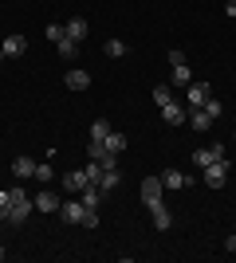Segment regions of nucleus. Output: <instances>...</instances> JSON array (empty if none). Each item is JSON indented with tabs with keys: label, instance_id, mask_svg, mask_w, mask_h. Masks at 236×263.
<instances>
[{
	"label": "nucleus",
	"instance_id": "f257e3e1",
	"mask_svg": "<svg viewBox=\"0 0 236 263\" xmlns=\"http://www.w3.org/2000/svg\"><path fill=\"white\" fill-rule=\"evenodd\" d=\"M32 209H35V200H28V197H24V189H12V204H8V216H4V224L20 228L24 220L32 216Z\"/></svg>",
	"mask_w": 236,
	"mask_h": 263
},
{
	"label": "nucleus",
	"instance_id": "f03ea898",
	"mask_svg": "<svg viewBox=\"0 0 236 263\" xmlns=\"http://www.w3.org/2000/svg\"><path fill=\"white\" fill-rule=\"evenodd\" d=\"M225 181H228V161L225 157L213 161V165H205V185L209 189H225Z\"/></svg>",
	"mask_w": 236,
	"mask_h": 263
},
{
	"label": "nucleus",
	"instance_id": "7ed1b4c3",
	"mask_svg": "<svg viewBox=\"0 0 236 263\" xmlns=\"http://www.w3.org/2000/svg\"><path fill=\"white\" fill-rule=\"evenodd\" d=\"M161 193H166V185H161V177H146V181H142V189H138V197H142V204H157V200H161Z\"/></svg>",
	"mask_w": 236,
	"mask_h": 263
},
{
	"label": "nucleus",
	"instance_id": "20e7f679",
	"mask_svg": "<svg viewBox=\"0 0 236 263\" xmlns=\"http://www.w3.org/2000/svg\"><path fill=\"white\" fill-rule=\"evenodd\" d=\"M161 122H169V126H185V122H189V106H181L177 99L166 102V106H161Z\"/></svg>",
	"mask_w": 236,
	"mask_h": 263
},
{
	"label": "nucleus",
	"instance_id": "39448f33",
	"mask_svg": "<svg viewBox=\"0 0 236 263\" xmlns=\"http://www.w3.org/2000/svg\"><path fill=\"white\" fill-rule=\"evenodd\" d=\"M169 63H173V83H177V87H189L193 75H189V63H185V55H181V51H169Z\"/></svg>",
	"mask_w": 236,
	"mask_h": 263
},
{
	"label": "nucleus",
	"instance_id": "423d86ee",
	"mask_svg": "<svg viewBox=\"0 0 236 263\" xmlns=\"http://www.w3.org/2000/svg\"><path fill=\"white\" fill-rule=\"evenodd\" d=\"M83 200H63V204H59V220H63V224H83Z\"/></svg>",
	"mask_w": 236,
	"mask_h": 263
},
{
	"label": "nucleus",
	"instance_id": "0eeeda50",
	"mask_svg": "<svg viewBox=\"0 0 236 263\" xmlns=\"http://www.w3.org/2000/svg\"><path fill=\"white\" fill-rule=\"evenodd\" d=\"M221 157H225V145H221V142H213L209 149H197V154H193V165H201V169H205V165L221 161Z\"/></svg>",
	"mask_w": 236,
	"mask_h": 263
},
{
	"label": "nucleus",
	"instance_id": "6e6552de",
	"mask_svg": "<svg viewBox=\"0 0 236 263\" xmlns=\"http://www.w3.org/2000/svg\"><path fill=\"white\" fill-rule=\"evenodd\" d=\"M185 102H189V110L205 106V102H209V87H205V83H189V87H185Z\"/></svg>",
	"mask_w": 236,
	"mask_h": 263
},
{
	"label": "nucleus",
	"instance_id": "1a4fd4ad",
	"mask_svg": "<svg viewBox=\"0 0 236 263\" xmlns=\"http://www.w3.org/2000/svg\"><path fill=\"white\" fill-rule=\"evenodd\" d=\"M63 83H67V90H87L90 87V75H87V71H79V67H71L67 75H63Z\"/></svg>",
	"mask_w": 236,
	"mask_h": 263
},
{
	"label": "nucleus",
	"instance_id": "9d476101",
	"mask_svg": "<svg viewBox=\"0 0 236 263\" xmlns=\"http://www.w3.org/2000/svg\"><path fill=\"white\" fill-rule=\"evenodd\" d=\"M59 204H63V200H59L56 193H51V189L35 193V209H40V212H59Z\"/></svg>",
	"mask_w": 236,
	"mask_h": 263
},
{
	"label": "nucleus",
	"instance_id": "9b49d317",
	"mask_svg": "<svg viewBox=\"0 0 236 263\" xmlns=\"http://www.w3.org/2000/svg\"><path fill=\"white\" fill-rule=\"evenodd\" d=\"M150 216H154V228H157V232H166L169 224H173V216H169V209L161 204V200H157V204H150Z\"/></svg>",
	"mask_w": 236,
	"mask_h": 263
},
{
	"label": "nucleus",
	"instance_id": "f8f14e48",
	"mask_svg": "<svg viewBox=\"0 0 236 263\" xmlns=\"http://www.w3.org/2000/svg\"><path fill=\"white\" fill-rule=\"evenodd\" d=\"M63 28H67V40H75V44H83V40H87V20H83V16L67 20Z\"/></svg>",
	"mask_w": 236,
	"mask_h": 263
},
{
	"label": "nucleus",
	"instance_id": "ddd939ff",
	"mask_svg": "<svg viewBox=\"0 0 236 263\" xmlns=\"http://www.w3.org/2000/svg\"><path fill=\"white\" fill-rule=\"evenodd\" d=\"M35 165L40 161H32V157H16V161H12V173L20 177V181H28V177H35Z\"/></svg>",
	"mask_w": 236,
	"mask_h": 263
},
{
	"label": "nucleus",
	"instance_id": "4468645a",
	"mask_svg": "<svg viewBox=\"0 0 236 263\" xmlns=\"http://www.w3.org/2000/svg\"><path fill=\"white\" fill-rule=\"evenodd\" d=\"M161 185L166 189H189V177L181 173V169H166V173H161Z\"/></svg>",
	"mask_w": 236,
	"mask_h": 263
},
{
	"label": "nucleus",
	"instance_id": "2eb2a0df",
	"mask_svg": "<svg viewBox=\"0 0 236 263\" xmlns=\"http://www.w3.org/2000/svg\"><path fill=\"white\" fill-rule=\"evenodd\" d=\"M87 185H90V181H87V173H83V169H71V173L63 177V189H71V193H83Z\"/></svg>",
	"mask_w": 236,
	"mask_h": 263
},
{
	"label": "nucleus",
	"instance_id": "dca6fc26",
	"mask_svg": "<svg viewBox=\"0 0 236 263\" xmlns=\"http://www.w3.org/2000/svg\"><path fill=\"white\" fill-rule=\"evenodd\" d=\"M79 200H83V209H99V204H102V189L99 185H87L83 193H79Z\"/></svg>",
	"mask_w": 236,
	"mask_h": 263
},
{
	"label": "nucleus",
	"instance_id": "f3484780",
	"mask_svg": "<svg viewBox=\"0 0 236 263\" xmlns=\"http://www.w3.org/2000/svg\"><path fill=\"white\" fill-rule=\"evenodd\" d=\"M4 55H24L28 51V40H24V35H4Z\"/></svg>",
	"mask_w": 236,
	"mask_h": 263
},
{
	"label": "nucleus",
	"instance_id": "a211bd4d",
	"mask_svg": "<svg viewBox=\"0 0 236 263\" xmlns=\"http://www.w3.org/2000/svg\"><path fill=\"white\" fill-rule=\"evenodd\" d=\"M118 185H122V173H118V169H102V177H99L102 193H111V189H118Z\"/></svg>",
	"mask_w": 236,
	"mask_h": 263
},
{
	"label": "nucleus",
	"instance_id": "6ab92c4d",
	"mask_svg": "<svg viewBox=\"0 0 236 263\" xmlns=\"http://www.w3.org/2000/svg\"><path fill=\"white\" fill-rule=\"evenodd\" d=\"M189 126H193V130H213V118L197 106V110H189Z\"/></svg>",
	"mask_w": 236,
	"mask_h": 263
},
{
	"label": "nucleus",
	"instance_id": "aec40b11",
	"mask_svg": "<svg viewBox=\"0 0 236 263\" xmlns=\"http://www.w3.org/2000/svg\"><path fill=\"white\" fill-rule=\"evenodd\" d=\"M102 142H106V149H111V154H122V149H126V134L111 130V134H106V138H102Z\"/></svg>",
	"mask_w": 236,
	"mask_h": 263
},
{
	"label": "nucleus",
	"instance_id": "412c9836",
	"mask_svg": "<svg viewBox=\"0 0 236 263\" xmlns=\"http://www.w3.org/2000/svg\"><path fill=\"white\" fill-rule=\"evenodd\" d=\"M106 134H111V122H106V118H95V122H90V142H102Z\"/></svg>",
	"mask_w": 236,
	"mask_h": 263
},
{
	"label": "nucleus",
	"instance_id": "4be33fe9",
	"mask_svg": "<svg viewBox=\"0 0 236 263\" xmlns=\"http://www.w3.org/2000/svg\"><path fill=\"white\" fill-rule=\"evenodd\" d=\"M56 51H59V55H63V59L71 63V59L79 55V44H75V40H59V44H56Z\"/></svg>",
	"mask_w": 236,
	"mask_h": 263
},
{
	"label": "nucleus",
	"instance_id": "5701e85b",
	"mask_svg": "<svg viewBox=\"0 0 236 263\" xmlns=\"http://www.w3.org/2000/svg\"><path fill=\"white\" fill-rule=\"evenodd\" d=\"M44 35L51 40V44H59V40H67V28H63V24H47V28H44Z\"/></svg>",
	"mask_w": 236,
	"mask_h": 263
},
{
	"label": "nucleus",
	"instance_id": "b1692460",
	"mask_svg": "<svg viewBox=\"0 0 236 263\" xmlns=\"http://www.w3.org/2000/svg\"><path fill=\"white\" fill-rule=\"evenodd\" d=\"M126 51H130V47H126L122 40H106V55H111V59H122Z\"/></svg>",
	"mask_w": 236,
	"mask_h": 263
},
{
	"label": "nucleus",
	"instance_id": "393cba45",
	"mask_svg": "<svg viewBox=\"0 0 236 263\" xmlns=\"http://www.w3.org/2000/svg\"><path fill=\"white\" fill-rule=\"evenodd\" d=\"M177 95H173V87H154V102L157 106H166V102H173Z\"/></svg>",
	"mask_w": 236,
	"mask_h": 263
},
{
	"label": "nucleus",
	"instance_id": "a878e982",
	"mask_svg": "<svg viewBox=\"0 0 236 263\" xmlns=\"http://www.w3.org/2000/svg\"><path fill=\"white\" fill-rule=\"evenodd\" d=\"M201 110H205V114H209V118H213V122H216V118H221V114H225V106H221V102H216V99H213V95H209V102H205V106H201Z\"/></svg>",
	"mask_w": 236,
	"mask_h": 263
},
{
	"label": "nucleus",
	"instance_id": "bb28decb",
	"mask_svg": "<svg viewBox=\"0 0 236 263\" xmlns=\"http://www.w3.org/2000/svg\"><path fill=\"white\" fill-rule=\"evenodd\" d=\"M83 173H87V181H90V185H99V177H102V165H99V161H87V169H83Z\"/></svg>",
	"mask_w": 236,
	"mask_h": 263
},
{
	"label": "nucleus",
	"instance_id": "cd10ccee",
	"mask_svg": "<svg viewBox=\"0 0 236 263\" xmlns=\"http://www.w3.org/2000/svg\"><path fill=\"white\" fill-rule=\"evenodd\" d=\"M8 204H12V189H0V224L8 216Z\"/></svg>",
	"mask_w": 236,
	"mask_h": 263
},
{
	"label": "nucleus",
	"instance_id": "c85d7f7f",
	"mask_svg": "<svg viewBox=\"0 0 236 263\" xmlns=\"http://www.w3.org/2000/svg\"><path fill=\"white\" fill-rule=\"evenodd\" d=\"M35 181H44V185H47V181H51V165H35Z\"/></svg>",
	"mask_w": 236,
	"mask_h": 263
},
{
	"label": "nucleus",
	"instance_id": "c756f323",
	"mask_svg": "<svg viewBox=\"0 0 236 263\" xmlns=\"http://www.w3.org/2000/svg\"><path fill=\"white\" fill-rule=\"evenodd\" d=\"M225 252H236V236H225Z\"/></svg>",
	"mask_w": 236,
	"mask_h": 263
},
{
	"label": "nucleus",
	"instance_id": "7c9ffc66",
	"mask_svg": "<svg viewBox=\"0 0 236 263\" xmlns=\"http://www.w3.org/2000/svg\"><path fill=\"white\" fill-rule=\"evenodd\" d=\"M225 12H228V16H236V0H228V4H225Z\"/></svg>",
	"mask_w": 236,
	"mask_h": 263
},
{
	"label": "nucleus",
	"instance_id": "2f4dec72",
	"mask_svg": "<svg viewBox=\"0 0 236 263\" xmlns=\"http://www.w3.org/2000/svg\"><path fill=\"white\" fill-rule=\"evenodd\" d=\"M0 259H4V243H0Z\"/></svg>",
	"mask_w": 236,
	"mask_h": 263
},
{
	"label": "nucleus",
	"instance_id": "473e14b6",
	"mask_svg": "<svg viewBox=\"0 0 236 263\" xmlns=\"http://www.w3.org/2000/svg\"><path fill=\"white\" fill-rule=\"evenodd\" d=\"M0 59H4V47H0Z\"/></svg>",
	"mask_w": 236,
	"mask_h": 263
}]
</instances>
